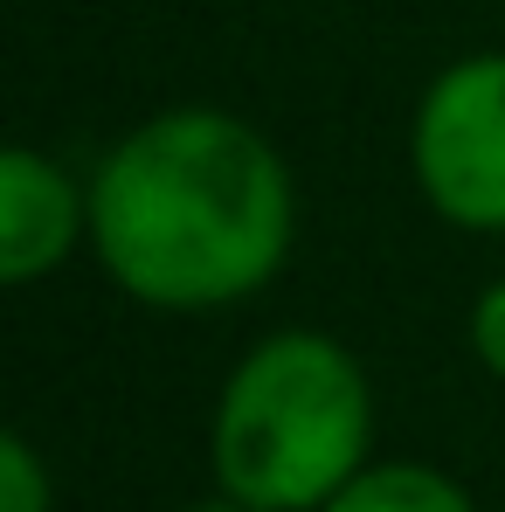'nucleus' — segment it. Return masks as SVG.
I'll use <instances>...</instances> for the list:
<instances>
[{
  "label": "nucleus",
  "mask_w": 505,
  "mask_h": 512,
  "mask_svg": "<svg viewBox=\"0 0 505 512\" xmlns=\"http://www.w3.org/2000/svg\"><path fill=\"white\" fill-rule=\"evenodd\" d=\"M319 512H478V499L436 464H360Z\"/></svg>",
  "instance_id": "nucleus-5"
},
{
  "label": "nucleus",
  "mask_w": 505,
  "mask_h": 512,
  "mask_svg": "<svg viewBox=\"0 0 505 512\" xmlns=\"http://www.w3.org/2000/svg\"><path fill=\"white\" fill-rule=\"evenodd\" d=\"M77 236H90V194H77L63 167L42 160L35 146H7L0 153V277L35 284L77 250Z\"/></svg>",
  "instance_id": "nucleus-4"
},
{
  "label": "nucleus",
  "mask_w": 505,
  "mask_h": 512,
  "mask_svg": "<svg viewBox=\"0 0 505 512\" xmlns=\"http://www.w3.org/2000/svg\"><path fill=\"white\" fill-rule=\"evenodd\" d=\"M471 353L485 360V374L505 381V284H492V291L471 305Z\"/></svg>",
  "instance_id": "nucleus-7"
},
{
  "label": "nucleus",
  "mask_w": 505,
  "mask_h": 512,
  "mask_svg": "<svg viewBox=\"0 0 505 512\" xmlns=\"http://www.w3.org/2000/svg\"><path fill=\"white\" fill-rule=\"evenodd\" d=\"M374 395L333 333H277L215 402V478L250 512H319L367 464Z\"/></svg>",
  "instance_id": "nucleus-2"
},
{
  "label": "nucleus",
  "mask_w": 505,
  "mask_h": 512,
  "mask_svg": "<svg viewBox=\"0 0 505 512\" xmlns=\"http://www.w3.org/2000/svg\"><path fill=\"white\" fill-rule=\"evenodd\" d=\"M90 243L139 305H236L291 250V173L229 111H160L104 153L90 180Z\"/></svg>",
  "instance_id": "nucleus-1"
},
{
  "label": "nucleus",
  "mask_w": 505,
  "mask_h": 512,
  "mask_svg": "<svg viewBox=\"0 0 505 512\" xmlns=\"http://www.w3.org/2000/svg\"><path fill=\"white\" fill-rule=\"evenodd\" d=\"M409 160L443 222L505 229V56H464L422 90Z\"/></svg>",
  "instance_id": "nucleus-3"
},
{
  "label": "nucleus",
  "mask_w": 505,
  "mask_h": 512,
  "mask_svg": "<svg viewBox=\"0 0 505 512\" xmlns=\"http://www.w3.org/2000/svg\"><path fill=\"white\" fill-rule=\"evenodd\" d=\"M0 512H56V485L21 429L0 436Z\"/></svg>",
  "instance_id": "nucleus-6"
},
{
  "label": "nucleus",
  "mask_w": 505,
  "mask_h": 512,
  "mask_svg": "<svg viewBox=\"0 0 505 512\" xmlns=\"http://www.w3.org/2000/svg\"><path fill=\"white\" fill-rule=\"evenodd\" d=\"M187 512H250V506H236V499H229V492H222V499H215V506H187Z\"/></svg>",
  "instance_id": "nucleus-8"
}]
</instances>
